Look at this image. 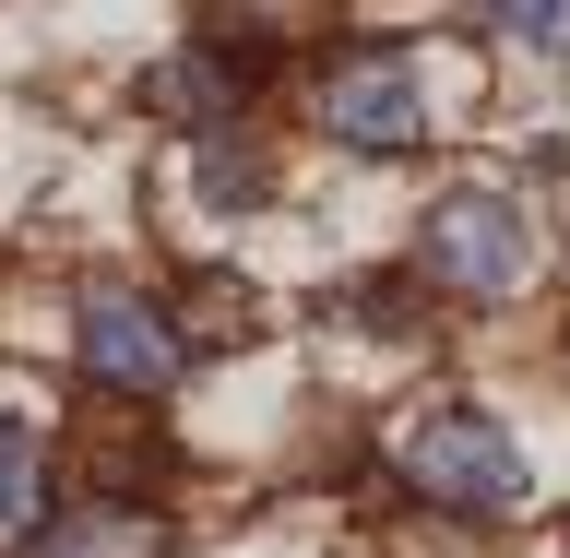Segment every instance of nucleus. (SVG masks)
Instances as JSON below:
<instances>
[{"label": "nucleus", "mask_w": 570, "mask_h": 558, "mask_svg": "<svg viewBox=\"0 0 570 558\" xmlns=\"http://www.w3.org/2000/svg\"><path fill=\"white\" fill-rule=\"evenodd\" d=\"M392 476H404V499L475 511V523H499V511L534 499V452L488 417V404H428V417H404L392 428Z\"/></svg>", "instance_id": "obj_1"}, {"label": "nucleus", "mask_w": 570, "mask_h": 558, "mask_svg": "<svg viewBox=\"0 0 570 558\" xmlns=\"http://www.w3.org/2000/svg\"><path fill=\"white\" fill-rule=\"evenodd\" d=\"M547 238H534V214L511 190H440L416 214V285L463 297V310H499V297H523Z\"/></svg>", "instance_id": "obj_2"}, {"label": "nucleus", "mask_w": 570, "mask_h": 558, "mask_svg": "<svg viewBox=\"0 0 570 558\" xmlns=\"http://www.w3.org/2000/svg\"><path fill=\"white\" fill-rule=\"evenodd\" d=\"M71 369L96 392H119V404H155V392H178V369H190V333H178L142 285H96V297L71 310Z\"/></svg>", "instance_id": "obj_3"}, {"label": "nucleus", "mask_w": 570, "mask_h": 558, "mask_svg": "<svg viewBox=\"0 0 570 558\" xmlns=\"http://www.w3.org/2000/svg\"><path fill=\"white\" fill-rule=\"evenodd\" d=\"M309 119L345 143V155H416L428 84H416V60H404V48H333V60H321V84H309Z\"/></svg>", "instance_id": "obj_4"}, {"label": "nucleus", "mask_w": 570, "mask_h": 558, "mask_svg": "<svg viewBox=\"0 0 570 558\" xmlns=\"http://www.w3.org/2000/svg\"><path fill=\"white\" fill-rule=\"evenodd\" d=\"M24 558H167V523H155L142 499H83L60 523H36Z\"/></svg>", "instance_id": "obj_5"}, {"label": "nucleus", "mask_w": 570, "mask_h": 558, "mask_svg": "<svg viewBox=\"0 0 570 558\" xmlns=\"http://www.w3.org/2000/svg\"><path fill=\"white\" fill-rule=\"evenodd\" d=\"M48 523V428L0 417V547H24Z\"/></svg>", "instance_id": "obj_6"}, {"label": "nucleus", "mask_w": 570, "mask_h": 558, "mask_svg": "<svg viewBox=\"0 0 570 558\" xmlns=\"http://www.w3.org/2000/svg\"><path fill=\"white\" fill-rule=\"evenodd\" d=\"M488 12L499 48H523V60H570V0H475Z\"/></svg>", "instance_id": "obj_7"}, {"label": "nucleus", "mask_w": 570, "mask_h": 558, "mask_svg": "<svg viewBox=\"0 0 570 558\" xmlns=\"http://www.w3.org/2000/svg\"><path fill=\"white\" fill-rule=\"evenodd\" d=\"M203 203H262V167H249V143H203Z\"/></svg>", "instance_id": "obj_8"}]
</instances>
